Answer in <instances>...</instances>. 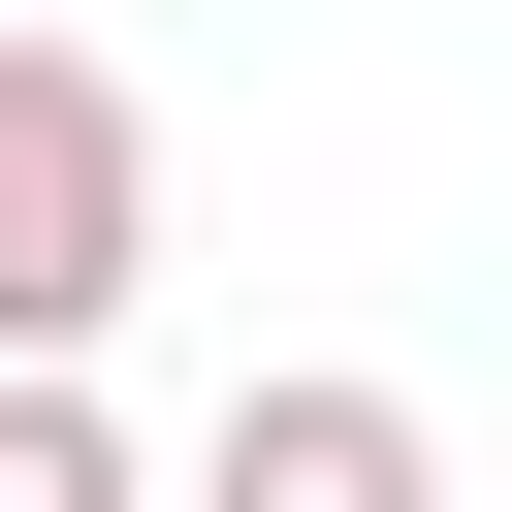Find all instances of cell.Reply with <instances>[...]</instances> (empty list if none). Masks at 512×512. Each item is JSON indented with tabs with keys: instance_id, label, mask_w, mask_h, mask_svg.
I'll return each instance as SVG.
<instances>
[{
	"instance_id": "6da1fadb",
	"label": "cell",
	"mask_w": 512,
	"mask_h": 512,
	"mask_svg": "<svg viewBox=\"0 0 512 512\" xmlns=\"http://www.w3.org/2000/svg\"><path fill=\"white\" fill-rule=\"evenodd\" d=\"M128 256H160V128H128L64 32H0V352H96Z\"/></svg>"
},
{
	"instance_id": "7a4b0ae2",
	"label": "cell",
	"mask_w": 512,
	"mask_h": 512,
	"mask_svg": "<svg viewBox=\"0 0 512 512\" xmlns=\"http://www.w3.org/2000/svg\"><path fill=\"white\" fill-rule=\"evenodd\" d=\"M192 512H448V448H416V384H352V352H288V384H224V448H192Z\"/></svg>"
},
{
	"instance_id": "3957f363",
	"label": "cell",
	"mask_w": 512,
	"mask_h": 512,
	"mask_svg": "<svg viewBox=\"0 0 512 512\" xmlns=\"http://www.w3.org/2000/svg\"><path fill=\"white\" fill-rule=\"evenodd\" d=\"M0 512H128V416H96V352H0Z\"/></svg>"
}]
</instances>
